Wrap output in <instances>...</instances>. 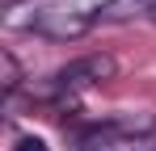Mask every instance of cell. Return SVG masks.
<instances>
[{"label":"cell","mask_w":156,"mask_h":151,"mask_svg":"<svg viewBox=\"0 0 156 151\" xmlns=\"http://www.w3.org/2000/svg\"><path fill=\"white\" fill-rule=\"evenodd\" d=\"M80 151H156V118H110L80 134Z\"/></svg>","instance_id":"cell-1"},{"label":"cell","mask_w":156,"mask_h":151,"mask_svg":"<svg viewBox=\"0 0 156 151\" xmlns=\"http://www.w3.org/2000/svg\"><path fill=\"white\" fill-rule=\"evenodd\" d=\"M114 72H118V63H114L110 55H84V59H76V63L59 67V72L42 84V97H76V92L93 88V84L114 80Z\"/></svg>","instance_id":"cell-2"},{"label":"cell","mask_w":156,"mask_h":151,"mask_svg":"<svg viewBox=\"0 0 156 151\" xmlns=\"http://www.w3.org/2000/svg\"><path fill=\"white\" fill-rule=\"evenodd\" d=\"M30 29L34 34H42V38H55V42H68V38H80L93 17L84 13V8H72V4H47V8H34V17H30Z\"/></svg>","instance_id":"cell-3"},{"label":"cell","mask_w":156,"mask_h":151,"mask_svg":"<svg viewBox=\"0 0 156 151\" xmlns=\"http://www.w3.org/2000/svg\"><path fill=\"white\" fill-rule=\"evenodd\" d=\"M105 21H127V17H148L156 21V0H110L101 8Z\"/></svg>","instance_id":"cell-4"},{"label":"cell","mask_w":156,"mask_h":151,"mask_svg":"<svg viewBox=\"0 0 156 151\" xmlns=\"http://www.w3.org/2000/svg\"><path fill=\"white\" fill-rule=\"evenodd\" d=\"M0 67H4V92H17L26 76H21V63L13 59V50H4V55H0Z\"/></svg>","instance_id":"cell-5"},{"label":"cell","mask_w":156,"mask_h":151,"mask_svg":"<svg viewBox=\"0 0 156 151\" xmlns=\"http://www.w3.org/2000/svg\"><path fill=\"white\" fill-rule=\"evenodd\" d=\"M13 151H47V139H38V134H21Z\"/></svg>","instance_id":"cell-6"}]
</instances>
